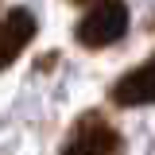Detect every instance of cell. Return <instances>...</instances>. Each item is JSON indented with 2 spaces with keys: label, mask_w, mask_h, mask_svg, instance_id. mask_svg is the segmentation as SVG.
<instances>
[{
  "label": "cell",
  "mask_w": 155,
  "mask_h": 155,
  "mask_svg": "<svg viewBox=\"0 0 155 155\" xmlns=\"http://www.w3.org/2000/svg\"><path fill=\"white\" fill-rule=\"evenodd\" d=\"M124 31H128L124 0H101L93 12L78 23V43L89 47V51H101V47H113L116 39H124Z\"/></svg>",
  "instance_id": "6da1fadb"
},
{
  "label": "cell",
  "mask_w": 155,
  "mask_h": 155,
  "mask_svg": "<svg viewBox=\"0 0 155 155\" xmlns=\"http://www.w3.org/2000/svg\"><path fill=\"white\" fill-rule=\"evenodd\" d=\"M120 132L105 120L101 113H85L74 124V132L66 140L62 155H120Z\"/></svg>",
  "instance_id": "7a4b0ae2"
},
{
  "label": "cell",
  "mask_w": 155,
  "mask_h": 155,
  "mask_svg": "<svg viewBox=\"0 0 155 155\" xmlns=\"http://www.w3.org/2000/svg\"><path fill=\"white\" fill-rule=\"evenodd\" d=\"M113 101L120 109H136V105H155V58L143 66H136L113 85Z\"/></svg>",
  "instance_id": "277c9868"
},
{
  "label": "cell",
  "mask_w": 155,
  "mask_h": 155,
  "mask_svg": "<svg viewBox=\"0 0 155 155\" xmlns=\"http://www.w3.org/2000/svg\"><path fill=\"white\" fill-rule=\"evenodd\" d=\"M31 39H35V16L27 8H12L8 16L0 19V70H8L23 54V47Z\"/></svg>",
  "instance_id": "3957f363"
}]
</instances>
